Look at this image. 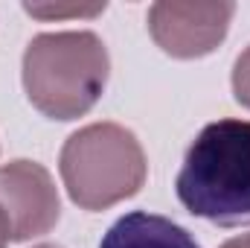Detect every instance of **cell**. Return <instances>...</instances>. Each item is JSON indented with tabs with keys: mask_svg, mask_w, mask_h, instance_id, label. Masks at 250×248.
Listing matches in <instances>:
<instances>
[{
	"mask_svg": "<svg viewBox=\"0 0 250 248\" xmlns=\"http://www.w3.org/2000/svg\"><path fill=\"white\" fill-rule=\"evenodd\" d=\"M178 198L192 216L221 228L250 225V120H215L187 149Z\"/></svg>",
	"mask_w": 250,
	"mask_h": 248,
	"instance_id": "obj_1",
	"label": "cell"
},
{
	"mask_svg": "<svg viewBox=\"0 0 250 248\" xmlns=\"http://www.w3.org/2000/svg\"><path fill=\"white\" fill-rule=\"evenodd\" d=\"M111 59L96 32H41L23 53V88L29 102L53 120L87 114L105 94Z\"/></svg>",
	"mask_w": 250,
	"mask_h": 248,
	"instance_id": "obj_2",
	"label": "cell"
},
{
	"mask_svg": "<svg viewBox=\"0 0 250 248\" xmlns=\"http://www.w3.org/2000/svg\"><path fill=\"white\" fill-rule=\"evenodd\" d=\"M59 170L82 210H105L140 193L148 164L134 131L117 123H93L67 137Z\"/></svg>",
	"mask_w": 250,
	"mask_h": 248,
	"instance_id": "obj_3",
	"label": "cell"
},
{
	"mask_svg": "<svg viewBox=\"0 0 250 248\" xmlns=\"http://www.w3.org/2000/svg\"><path fill=\"white\" fill-rule=\"evenodd\" d=\"M236 3H184L160 0L148 9V32L154 44L175 59L209 56L227 35Z\"/></svg>",
	"mask_w": 250,
	"mask_h": 248,
	"instance_id": "obj_4",
	"label": "cell"
},
{
	"mask_svg": "<svg viewBox=\"0 0 250 248\" xmlns=\"http://www.w3.org/2000/svg\"><path fill=\"white\" fill-rule=\"evenodd\" d=\"M0 216L6 219L12 243L50 234L62 216L53 175L41 164L23 158L0 167Z\"/></svg>",
	"mask_w": 250,
	"mask_h": 248,
	"instance_id": "obj_5",
	"label": "cell"
},
{
	"mask_svg": "<svg viewBox=\"0 0 250 248\" xmlns=\"http://www.w3.org/2000/svg\"><path fill=\"white\" fill-rule=\"evenodd\" d=\"M99 248H201V246L195 243V237L184 225H178L166 216H157V213L134 210V213L120 216L108 228Z\"/></svg>",
	"mask_w": 250,
	"mask_h": 248,
	"instance_id": "obj_6",
	"label": "cell"
},
{
	"mask_svg": "<svg viewBox=\"0 0 250 248\" xmlns=\"http://www.w3.org/2000/svg\"><path fill=\"white\" fill-rule=\"evenodd\" d=\"M23 12H29L32 18H44V21H53V18H93V15L105 12V3H90V6H82V3H56V6L23 3Z\"/></svg>",
	"mask_w": 250,
	"mask_h": 248,
	"instance_id": "obj_7",
	"label": "cell"
},
{
	"mask_svg": "<svg viewBox=\"0 0 250 248\" xmlns=\"http://www.w3.org/2000/svg\"><path fill=\"white\" fill-rule=\"evenodd\" d=\"M233 94L239 105L250 108V47L233 64Z\"/></svg>",
	"mask_w": 250,
	"mask_h": 248,
	"instance_id": "obj_8",
	"label": "cell"
},
{
	"mask_svg": "<svg viewBox=\"0 0 250 248\" xmlns=\"http://www.w3.org/2000/svg\"><path fill=\"white\" fill-rule=\"evenodd\" d=\"M221 248H250V234H242V237H233L227 240Z\"/></svg>",
	"mask_w": 250,
	"mask_h": 248,
	"instance_id": "obj_9",
	"label": "cell"
},
{
	"mask_svg": "<svg viewBox=\"0 0 250 248\" xmlns=\"http://www.w3.org/2000/svg\"><path fill=\"white\" fill-rule=\"evenodd\" d=\"M6 240H9V228H6V219L0 216V248H6Z\"/></svg>",
	"mask_w": 250,
	"mask_h": 248,
	"instance_id": "obj_10",
	"label": "cell"
},
{
	"mask_svg": "<svg viewBox=\"0 0 250 248\" xmlns=\"http://www.w3.org/2000/svg\"><path fill=\"white\" fill-rule=\"evenodd\" d=\"M35 248H62V246H53V243H44V246H35Z\"/></svg>",
	"mask_w": 250,
	"mask_h": 248,
	"instance_id": "obj_11",
	"label": "cell"
}]
</instances>
